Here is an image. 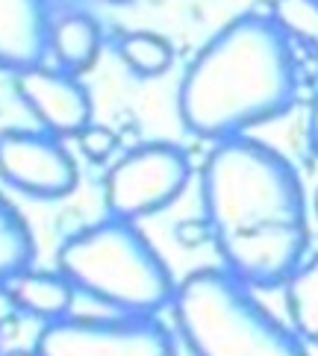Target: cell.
Segmentation results:
<instances>
[{"label":"cell","instance_id":"1","mask_svg":"<svg viewBox=\"0 0 318 356\" xmlns=\"http://www.w3.org/2000/svg\"><path fill=\"white\" fill-rule=\"evenodd\" d=\"M200 207L224 271L251 289H277L310 248L307 195L283 154L251 136L215 142L200 165Z\"/></svg>","mask_w":318,"mask_h":356},{"label":"cell","instance_id":"2","mask_svg":"<svg viewBox=\"0 0 318 356\" xmlns=\"http://www.w3.org/2000/svg\"><path fill=\"white\" fill-rule=\"evenodd\" d=\"M295 100L298 71L289 35L251 9L198 50L177 88L183 127L212 142L248 136L283 118Z\"/></svg>","mask_w":318,"mask_h":356},{"label":"cell","instance_id":"3","mask_svg":"<svg viewBox=\"0 0 318 356\" xmlns=\"http://www.w3.org/2000/svg\"><path fill=\"white\" fill-rule=\"evenodd\" d=\"M59 274L118 315H157L171 307L177 280L133 221L109 218L62 241Z\"/></svg>","mask_w":318,"mask_h":356},{"label":"cell","instance_id":"4","mask_svg":"<svg viewBox=\"0 0 318 356\" xmlns=\"http://www.w3.org/2000/svg\"><path fill=\"white\" fill-rule=\"evenodd\" d=\"M171 312L192 356H307V341L224 268L186 274Z\"/></svg>","mask_w":318,"mask_h":356},{"label":"cell","instance_id":"5","mask_svg":"<svg viewBox=\"0 0 318 356\" xmlns=\"http://www.w3.org/2000/svg\"><path fill=\"white\" fill-rule=\"evenodd\" d=\"M192 162L183 147L168 142H148L124 154L104 177V203L112 218H150L186 192Z\"/></svg>","mask_w":318,"mask_h":356},{"label":"cell","instance_id":"6","mask_svg":"<svg viewBox=\"0 0 318 356\" xmlns=\"http://www.w3.org/2000/svg\"><path fill=\"white\" fill-rule=\"evenodd\" d=\"M39 356H177L174 336L154 315L62 318L35 339Z\"/></svg>","mask_w":318,"mask_h":356},{"label":"cell","instance_id":"7","mask_svg":"<svg viewBox=\"0 0 318 356\" xmlns=\"http://www.w3.org/2000/svg\"><path fill=\"white\" fill-rule=\"evenodd\" d=\"M0 180L35 200H62L74 195L80 171L54 133L12 127L0 133Z\"/></svg>","mask_w":318,"mask_h":356},{"label":"cell","instance_id":"8","mask_svg":"<svg viewBox=\"0 0 318 356\" xmlns=\"http://www.w3.org/2000/svg\"><path fill=\"white\" fill-rule=\"evenodd\" d=\"M15 95L27 112L42 124V130L56 138H77L92 124V97L77 74L54 71L45 62L15 74Z\"/></svg>","mask_w":318,"mask_h":356},{"label":"cell","instance_id":"9","mask_svg":"<svg viewBox=\"0 0 318 356\" xmlns=\"http://www.w3.org/2000/svg\"><path fill=\"white\" fill-rule=\"evenodd\" d=\"M50 27L45 0H0V71L21 74L42 65Z\"/></svg>","mask_w":318,"mask_h":356},{"label":"cell","instance_id":"10","mask_svg":"<svg viewBox=\"0 0 318 356\" xmlns=\"http://www.w3.org/2000/svg\"><path fill=\"white\" fill-rule=\"evenodd\" d=\"M9 291L18 300V309L24 315L35 318V321L54 324L62 318L71 315V303H74V289L59 271L47 274V271H24L9 283Z\"/></svg>","mask_w":318,"mask_h":356},{"label":"cell","instance_id":"11","mask_svg":"<svg viewBox=\"0 0 318 356\" xmlns=\"http://www.w3.org/2000/svg\"><path fill=\"white\" fill-rule=\"evenodd\" d=\"M100 47H104V35H100V24L92 15L83 12H71L54 21L50 27V54L56 56L59 68L68 74H83L97 62Z\"/></svg>","mask_w":318,"mask_h":356},{"label":"cell","instance_id":"12","mask_svg":"<svg viewBox=\"0 0 318 356\" xmlns=\"http://www.w3.org/2000/svg\"><path fill=\"white\" fill-rule=\"evenodd\" d=\"M35 241L21 212L0 195V283H12L15 277L33 268Z\"/></svg>","mask_w":318,"mask_h":356},{"label":"cell","instance_id":"13","mask_svg":"<svg viewBox=\"0 0 318 356\" xmlns=\"http://www.w3.org/2000/svg\"><path fill=\"white\" fill-rule=\"evenodd\" d=\"M286 309L292 330L303 341L318 345V253L286 280Z\"/></svg>","mask_w":318,"mask_h":356},{"label":"cell","instance_id":"14","mask_svg":"<svg viewBox=\"0 0 318 356\" xmlns=\"http://www.w3.org/2000/svg\"><path fill=\"white\" fill-rule=\"evenodd\" d=\"M116 54L136 77H162L174 65L171 42L165 35L148 33V30H133V33L118 35Z\"/></svg>","mask_w":318,"mask_h":356},{"label":"cell","instance_id":"15","mask_svg":"<svg viewBox=\"0 0 318 356\" xmlns=\"http://www.w3.org/2000/svg\"><path fill=\"white\" fill-rule=\"evenodd\" d=\"M274 24L310 50H318V0H274Z\"/></svg>","mask_w":318,"mask_h":356},{"label":"cell","instance_id":"16","mask_svg":"<svg viewBox=\"0 0 318 356\" xmlns=\"http://www.w3.org/2000/svg\"><path fill=\"white\" fill-rule=\"evenodd\" d=\"M118 142H121L118 133H112L109 127L95 124V121L77 136V145H80V150H83V156H86L88 162H95V165L109 162L112 154L118 150Z\"/></svg>","mask_w":318,"mask_h":356},{"label":"cell","instance_id":"17","mask_svg":"<svg viewBox=\"0 0 318 356\" xmlns=\"http://www.w3.org/2000/svg\"><path fill=\"white\" fill-rule=\"evenodd\" d=\"M174 236H177V241H180L183 248H200V245H207V241H212V227L200 215V218L180 221L174 227Z\"/></svg>","mask_w":318,"mask_h":356},{"label":"cell","instance_id":"18","mask_svg":"<svg viewBox=\"0 0 318 356\" xmlns=\"http://www.w3.org/2000/svg\"><path fill=\"white\" fill-rule=\"evenodd\" d=\"M18 312H21V309H18V300H15V295L9 291V286L0 289V327H6L9 321H15Z\"/></svg>","mask_w":318,"mask_h":356},{"label":"cell","instance_id":"19","mask_svg":"<svg viewBox=\"0 0 318 356\" xmlns=\"http://www.w3.org/2000/svg\"><path fill=\"white\" fill-rule=\"evenodd\" d=\"M307 138H310V147L312 154L318 156V92L312 97V106H310V124H307Z\"/></svg>","mask_w":318,"mask_h":356},{"label":"cell","instance_id":"20","mask_svg":"<svg viewBox=\"0 0 318 356\" xmlns=\"http://www.w3.org/2000/svg\"><path fill=\"white\" fill-rule=\"evenodd\" d=\"M6 356H39V353H35V350H12Z\"/></svg>","mask_w":318,"mask_h":356},{"label":"cell","instance_id":"21","mask_svg":"<svg viewBox=\"0 0 318 356\" xmlns=\"http://www.w3.org/2000/svg\"><path fill=\"white\" fill-rule=\"evenodd\" d=\"M109 3H130V0H109Z\"/></svg>","mask_w":318,"mask_h":356},{"label":"cell","instance_id":"22","mask_svg":"<svg viewBox=\"0 0 318 356\" xmlns=\"http://www.w3.org/2000/svg\"><path fill=\"white\" fill-rule=\"evenodd\" d=\"M315 215H318V192H315Z\"/></svg>","mask_w":318,"mask_h":356}]
</instances>
